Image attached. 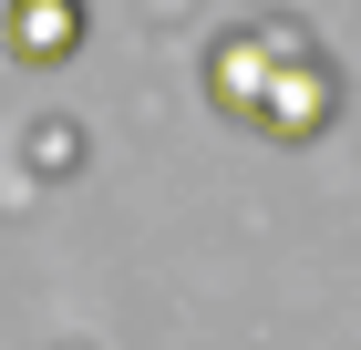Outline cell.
<instances>
[{"label":"cell","mask_w":361,"mask_h":350,"mask_svg":"<svg viewBox=\"0 0 361 350\" xmlns=\"http://www.w3.org/2000/svg\"><path fill=\"white\" fill-rule=\"evenodd\" d=\"M196 82H207V104H217L238 135H258V144H320L331 113H341V73H331L320 31H310L300 11H238V21L207 42Z\"/></svg>","instance_id":"1"},{"label":"cell","mask_w":361,"mask_h":350,"mask_svg":"<svg viewBox=\"0 0 361 350\" xmlns=\"http://www.w3.org/2000/svg\"><path fill=\"white\" fill-rule=\"evenodd\" d=\"M0 52L21 62V73H62V62L83 52V0H11L0 11Z\"/></svg>","instance_id":"2"}]
</instances>
